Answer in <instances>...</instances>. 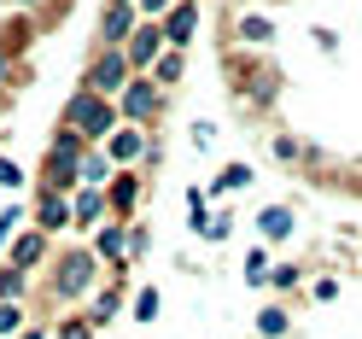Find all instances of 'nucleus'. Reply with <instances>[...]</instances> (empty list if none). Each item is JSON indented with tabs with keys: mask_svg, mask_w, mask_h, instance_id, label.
Wrapping results in <instances>:
<instances>
[{
	"mask_svg": "<svg viewBox=\"0 0 362 339\" xmlns=\"http://www.w3.org/2000/svg\"><path fill=\"white\" fill-rule=\"evenodd\" d=\"M105 287V263L94 258V246H71L64 258H53V304H82V299H94V292Z\"/></svg>",
	"mask_w": 362,
	"mask_h": 339,
	"instance_id": "obj_1",
	"label": "nucleus"
},
{
	"mask_svg": "<svg viewBox=\"0 0 362 339\" xmlns=\"http://www.w3.org/2000/svg\"><path fill=\"white\" fill-rule=\"evenodd\" d=\"M59 129L82 134L88 146H105L111 134L123 129V117H117V100H100V94H88V88H71V100H64V111H59Z\"/></svg>",
	"mask_w": 362,
	"mask_h": 339,
	"instance_id": "obj_2",
	"label": "nucleus"
},
{
	"mask_svg": "<svg viewBox=\"0 0 362 339\" xmlns=\"http://www.w3.org/2000/svg\"><path fill=\"white\" fill-rule=\"evenodd\" d=\"M82 152H88V141H82V134L59 129L53 141H47V158H41L35 193H64V199H71V193L82 188V182H76V164H82Z\"/></svg>",
	"mask_w": 362,
	"mask_h": 339,
	"instance_id": "obj_3",
	"label": "nucleus"
},
{
	"mask_svg": "<svg viewBox=\"0 0 362 339\" xmlns=\"http://www.w3.org/2000/svg\"><path fill=\"white\" fill-rule=\"evenodd\" d=\"M129 82H134L129 59L94 47V59H88V71H82V88H88V94H100V100H123V88H129Z\"/></svg>",
	"mask_w": 362,
	"mask_h": 339,
	"instance_id": "obj_4",
	"label": "nucleus"
},
{
	"mask_svg": "<svg viewBox=\"0 0 362 339\" xmlns=\"http://www.w3.org/2000/svg\"><path fill=\"white\" fill-rule=\"evenodd\" d=\"M105 158H111V170H141V164H152V158H158V141H152V129L123 123V129L105 141Z\"/></svg>",
	"mask_w": 362,
	"mask_h": 339,
	"instance_id": "obj_5",
	"label": "nucleus"
},
{
	"mask_svg": "<svg viewBox=\"0 0 362 339\" xmlns=\"http://www.w3.org/2000/svg\"><path fill=\"white\" fill-rule=\"evenodd\" d=\"M158 111H164V88H158L152 76H134V82L123 88V100H117V117L134 123V129L158 123Z\"/></svg>",
	"mask_w": 362,
	"mask_h": 339,
	"instance_id": "obj_6",
	"label": "nucleus"
},
{
	"mask_svg": "<svg viewBox=\"0 0 362 339\" xmlns=\"http://www.w3.org/2000/svg\"><path fill=\"white\" fill-rule=\"evenodd\" d=\"M170 53V41H164V24H141L129 35V47H123V59H129V71L134 76H152V64Z\"/></svg>",
	"mask_w": 362,
	"mask_h": 339,
	"instance_id": "obj_7",
	"label": "nucleus"
},
{
	"mask_svg": "<svg viewBox=\"0 0 362 339\" xmlns=\"http://www.w3.org/2000/svg\"><path fill=\"white\" fill-rule=\"evenodd\" d=\"M141 199H146V176H141V170H117V176H111L105 205H111V217H117V222H134Z\"/></svg>",
	"mask_w": 362,
	"mask_h": 339,
	"instance_id": "obj_8",
	"label": "nucleus"
},
{
	"mask_svg": "<svg viewBox=\"0 0 362 339\" xmlns=\"http://www.w3.org/2000/svg\"><path fill=\"white\" fill-rule=\"evenodd\" d=\"M134 30H141V12H134V6H105L100 35H94V41H100V53H123Z\"/></svg>",
	"mask_w": 362,
	"mask_h": 339,
	"instance_id": "obj_9",
	"label": "nucleus"
},
{
	"mask_svg": "<svg viewBox=\"0 0 362 339\" xmlns=\"http://www.w3.org/2000/svg\"><path fill=\"white\" fill-rule=\"evenodd\" d=\"M105 222H111L105 193H100V188H76V193H71V229H82V234H100Z\"/></svg>",
	"mask_w": 362,
	"mask_h": 339,
	"instance_id": "obj_10",
	"label": "nucleus"
},
{
	"mask_svg": "<svg viewBox=\"0 0 362 339\" xmlns=\"http://www.w3.org/2000/svg\"><path fill=\"white\" fill-rule=\"evenodd\" d=\"M30 229H41L47 240H59V234H71V199H64V193H35Z\"/></svg>",
	"mask_w": 362,
	"mask_h": 339,
	"instance_id": "obj_11",
	"label": "nucleus"
},
{
	"mask_svg": "<svg viewBox=\"0 0 362 339\" xmlns=\"http://www.w3.org/2000/svg\"><path fill=\"white\" fill-rule=\"evenodd\" d=\"M193 35H199V0H175V6L164 12V41L175 53H187Z\"/></svg>",
	"mask_w": 362,
	"mask_h": 339,
	"instance_id": "obj_12",
	"label": "nucleus"
},
{
	"mask_svg": "<svg viewBox=\"0 0 362 339\" xmlns=\"http://www.w3.org/2000/svg\"><path fill=\"white\" fill-rule=\"evenodd\" d=\"M94 258L105 263V275H111V269H123V263H129V222H117V217L105 222V229L94 234Z\"/></svg>",
	"mask_w": 362,
	"mask_h": 339,
	"instance_id": "obj_13",
	"label": "nucleus"
},
{
	"mask_svg": "<svg viewBox=\"0 0 362 339\" xmlns=\"http://www.w3.org/2000/svg\"><path fill=\"white\" fill-rule=\"evenodd\" d=\"M6 252H12L6 263H12V269H24V275H30V269H41V263L53 258V240L41 234V229H24V234H18V240L6 246Z\"/></svg>",
	"mask_w": 362,
	"mask_h": 339,
	"instance_id": "obj_14",
	"label": "nucleus"
},
{
	"mask_svg": "<svg viewBox=\"0 0 362 339\" xmlns=\"http://www.w3.org/2000/svg\"><path fill=\"white\" fill-rule=\"evenodd\" d=\"M111 176H117V170H111L105 146H88V152H82V164H76V182H82V188H100V193H105V188H111Z\"/></svg>",
	"mask_w": 362,
	"mask_h": 339,
	"instance_id": "obj_15",
	"label": "nucleus"
},
{
	"mask_svg": "<svg viewBox=\"0 0 362 339\" xmlns=\"http://www.w3.org/2000/svg\"><path fill=\"white\" fill-rule=\"evenodd\" d=\"M292 229H298V222H292V205H263V211H257V240H263V246L286 240Z\"/></svg>",
	"mask_w": 362,
	"mask_h": 339,
	"instance_id": "obj_16",
	"label": "nucleus"
},
{
	"mask_svg": "<svg viewBox=\"0 0 362 339\" xmlns=\"http://www.w3.org/2000/svg\"><path fill=\"white\" fill-rule=\"evenodd\" d=\"M234 41L240 47H269V41H275V24H269L263 12H240L234 18Z\"/></svg>",
	"mask_w": 362,
	"mask_h": 339,
	"instance_id": "obj_17",
	"label": "nucleus"
},
{
	"mask_svg": "<svg viewBox=\"0 0 362 339\" xmlns=\"http://www.w3.org/2000/svg\"><path fill=\"white\" fill-rule=\"evenodd\" d=\"M240 275H245V287H269V275H275V263H269V246H263V240L252 246V252H245Z\"/></svg>",
	"mask_w": 362,
	"mask_h": 339,
	"instance_id": "obj_18",
	"label": "nucleus"
},
{
	"mask_svg": "<svg viewBox=\"0 0 362 339\" xmlns=\"http://www.w3.org/2000/svg\"><path fill=\"white\" fill-rule=\"evenodd\" d=\"M257 333H263V339H286V333H292V310H286V304H263V310H257Z\"/></svg>",
	"mask_w": 362,
	"mask_h": 339,
	"instance_id": "obj_19",
	"label": "nucleus"
},
{
	"mask_svg": "<svg viewBox=\"0 0 362 339\" xmlns=\"http://www.w3.org/2000/svg\"><path fill=\"white\" fill-rule=\"evenodd\" d=\"M252 182H257V170H252V164H222V176L211 182V193L222 199V193H240V188H252Z\"/></svg>",
	"mask_w": 362,
	"mask_h": 339,
	"instance_id": "obj_20",
	"label": "nucleus"
},
{
	"mask_svg": "<svg viewBox=\"0 0 362 339\" xmlns=\"http://www.w3.org/2000/svg\"><path fill=\"white\" fill-rule=\"evenodd\" d=\"M181 76H187V53H175V47H170L164 59L152 64V82H158V88H175Z\"/></svg>",
	"mask_w": 362,
	"mask_h": 339,
	"instance_id": "obj_21",
	"label": "nucleus"
},
{
	"mask_svg": "<svg viewBox=\"0 0 362 339\" xmlns=\"http://www.w3.org/2000/svg\"><path fill=\"white\" fill-rule=\"evenodd\" d=\"M24 292H30V275L12 269V263H0V304H24Z\"/></svg>",
	"mask_w": 362,
	"mask_h": 339,
	"instance_id": "obj_22",
	"label": "nucleus"
},
{
	"mask_svg": "<svg viewBox=\"0 0 362 339\" xmlns=\"http://www.w3.org/2000/svg\"><path fill=\"white\" fill-rule=\"evenodd\" d=\"M129 310H134V322H158V310H164V292H158V287H141Z\"/></svg>",
	"mask_w": 362,
	"mask_h": 339,
	"instance_id": "obj_23",
	"label": "nucleus"
},
{
	"mask_svg": "<svg viewBox=\"0 0 362 339\" xmlns=\"http://www.w3.org/2000/svg\"><path fill=\"white\" fill-rule=\"evenodd\" d=\"M100 328L94 322H88V316H59V322H53V339H94Z\"/></svg>",
	"mask_w": 362,
	"mask_h": 339,
	"instance_id": "obj_24",
	"label": "nucleus"
},
{
	"mask_svg": "<svg viewBox=\"0 0 362 339\" xmlns=\"http://www.w3.org/2000/svg\"><path fill=\"white\" fill-rule=\"evenodd\" d=\"M24 222H30V217H24V205H6V211H0V252H6V246L24 234Z\"/></svg>",
	"mask_w": 362,
	"mask_h": 339,
	"instance_id": "obj_25",
	"label": "nucleus"
},
{
	"mask_svg": "<svg viewBox=\"0 0 362 339\" xmlns=\"http://www.w3.org/2000/svg\"><path fill=\"white\" fill-rule=\"evenodd\" d=\"M30 328V316H24V304H0V339H18Z\"/></svg>",
	"mask_w": 362,
	"mask_h": 339,
	"instance_id": "obj_26",
	"label": "nucleus"
},
{
	"mask_svg": "<svg viewBox=\"0 0 362 339\" xmlns=\"http://www.w3.org/2000/svg\"><path fill=\"white\" fill-rule=\"evenodd\" d=\"M298 281H304V263H275V275H269L275 292H298Z\"/></svg>",
	"mask_w": 362,
	"mask_h": 339,
	"instance_id": "obj_27",
	"label": "nucleus"
},
{
	"mask_svg": "<svg viewBox=\"0 0 362 339\" xmlns=\"http://www.w3.org/2000/svg\"><path fill=\"white\" fill-rule=\"evenodd\" d=\"M146 246H152V229H146V222H129V263L146 258Z\"/></svg>",
	"mask_w": 362,
	"mask_h": 339,
	"instance_id": "obj_28",
	"label": "nucleus"
},
{
	"mask_svg": "<svg viewBox=\"0 0 362 339\" xmlns=\"http://www.w3.org/2000/svg\"><path fill=\"white\" fill-rule=\"evenodd\" d=\"M234 234V217L228 211H211V222H205V234H199V240H228Z\"/></svg>",
	"mask_w": 362,
	"mask_h": 339,
	"instance_id": "obj_29",
	"label": "nucleus"
},
{
	"mask_svg": "<svg viewBox=\"0 0 362 339\" xmlns=\"http://www.w3.org/2000/svg\"><path fill=\"white\" fill-rule=\"evenodd\" d=\"M175 0H134V12H141V24H164V12Z\"/></svg>",
	"mask_w": 362,
	"mask_h": 339,
	"instance_id": "obj_30",
	"label": "nucleus"
},
{
	"mask_svg": "<svg viewBox=\"0 0 362 339\" xmlns=\"http://www.w3.org/2000/svg\"><path fill=\"white\" fill-rule=\"evenodd\" d=\"M298 141H292V134H275V158H281V164H298Z\"/></svg>",
	"mask_w": 362,
	"mask_h": 339,
	"instance_id": "obj_31",
	"label": "nucleus"
},
{
	"mask_svg": "<svg viewBox=\"0 0 362 339\" xmlns=\"http://www.w3.org/2000/svg\"><path fill=\"white\" fill-rule=\"evenodd\" d=\"M0 188H12V193H18V188H24V170H18V164H12V158H0Z\"/></svg>",
	"mask_w": 362,
	"mask_h": 339,
	"instance_id": "obj_32",
	"label": "nucleus"
},
{
	"mask_svg": "<svg viewBox=\"0 0 362 339\" xmlns=\"http://www.w3.org/2000/svg\"><path fill=\"white\" fill-rule=\"evenodd\" d=\"M211 141H216V129H211V123H205V117H199V123H193V146H199V152H205V146H211Z\"/></svg>",
	"mask_w": 362,
	"mask_h": 339,
	"instance_id": "obj_33",
	"label": "nucleus"
},
{
	"mask_svg": "<svg viewBox=\"0 0 362 339\" xmlns=\"http://www.w3.org/2000/svg\"><path fill=\"white\" fill-rule=\"evenodd\" d=\"M310 292H315V299H322V304H327V299H339V281H333V275H322V281H315Z\"/></svg>",
	"mask_w": 362,
	"mask_h": 339,
	"instance_id": "obj_34",
	"label": "nucleus"
},
{
	"mask_svg": "<svg viewBox=\"0 0 362 339\" xmlns=\"http://www.w3.org/2000/svg\"><path fill=\"white\" fill-rule=\"evenodd\" d=\"M18 339H53V328H41V322H30V328L18 333Z\"/></svg>",
	"mask_w": 362,
	"mask_h": 339,
	"instance_id": "obj_35",
	"label": "nucleus"
},
{
	"mask_svg": "<svg viewBox=\"0 0 362 339\" xmlns=\"http://www.w3.org/2000/svg\"><path fill=\"white\" fill-rule=\"evenodd\" d=\"M6 82H12V53L0 47V88H6Z\"/></svg>",
	"mask_w": 362,
	"mask_h": 339,
	"instance_id": "obj_36",
	"label": "nucleus"
},
{
	"mask_svg": "<svg viewBox=\"0 0 362 339\" xmlns=\"http://www.w3.org/2000/svg\"><path fill=\"white\" fill-rule=\"evenodd\" d=\"M111 6H134V0H111Z\"/></svg>",
	"mask_w": 362,
	"mask_h": 339,
	"instance_id": "obj_37",
	"label": "nucleus"
}]
</instances>
